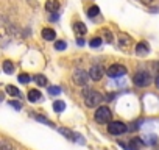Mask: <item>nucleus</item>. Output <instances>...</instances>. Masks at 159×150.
Returning <instances> with one entry per match:
<instances>
[{
  "instance_id": "39448f33",
  "label": "nucleus",
  "mask_w": 159,
  "mask_h": 150,
  "mask_svg": "<svg viewBox=\"0 0 159 150\" xmlns=\"http://www.w3.org/2000/svg\"><path fill=\"white\" fill-rule=\"evenodd\" d=\"M129 128L123 124V122H119V120H112L109 125H108V131L111 134H123L125 131H128Z\"/></svg>"
},
{
  "instance_id": "b1692460",
  "label": "nucleus",
  "mask_w": 159,
  "mask_h": 150,
  "mask_svg": "<svg viewBox=\"0 0 159 150\" xmlns=\"http://www.w3.org/2000/svg\"><path fill=\"white\" fill-rule=\"evenodd\" d=\"M10 105H11V106H14L16 110H20V108H22V106H20V103H17V102H14V100H11V102H10Z\"/></svg>"
},
{
  "instance_id": "f8f14e48",
  "label": "nucleus",
  "mask_w": 159,
  "mask_h": 150,
  "mask_svg": "<svg viewBox=\"0 0 159 150\" xmlns=\"http://www.w3.org/2000/svg\"><path fill=\"white\" fill-rule=\"evenodd\" d=\"M3 72L5 73H13L14 72V69H16V66L13 64V61H10V59H7V61H3Z\"/></svg>"
},
{
  "instance_id": "ddd939ff",
  "label": "nucleus",
  "mask_w": 159,
  "mask_h": 150,
  "mask_svg": "<svg viewBox=\"0 0 159 150\" xmlns=\"http://www.w3.org/2000/svg\"><path fill=\"white\" fill-rule=\"evenodd\" d=\"M73 31H76V33H80V35H84V33L88 31V27H86L83 22H76V24H73Z\"/></svg>"
},
{
  "instance_id": "a211bd4d",
  "label": "nucleus",
  "mask_w": 159,
  "mask_h": 150,
  "mask_svg": "<svg viewBox=\"0 0 159 150\" xmlns=\"http://www.w3.org/2000/svg\"><path fill=\"white\" fill-rule=\"evenodd\" d=\"M143 142L153 145V144L157 142V136H156V134H147V136H143Z\"/></svg>"
},
{
  "instance_id": "9b49d317",
  "label": "nucleus",
  "mask_w": 159,
  "mask_h": 150,
  "mask_svg": "<svg viewBox=\"0 0 159 150\" xmlns=\"http://www.w3.org/2000/svg\"><path fill=\"white\" fill-rule=\"evenodd\" d=\"M136 53L140 55V56H145V55L148 53V45H147L145 42H139V44L136 45Z\"/></svg>"
},
{
  "instance_id": "0eeeda50",
  "label": "nucleus",
  "mask_w": 159,
  "mask_h": 150,
  "mask_svg": "<svg viewBox=\"0 0 159 150\" xmlns=\"http://www.w3.org/2000/svg\"><path fill=\"white\" fill-rule=\"evenodd\" d=\"M89 77H91V80H94V82H100V80L103 78V67H102L100 64H94V66L89 69Z\"/></svg>"
},
{
  "instance_id": "f3484780",
  "label": "nucleus",
  "mask_w": 159,
  "mask_h": 150,
  "mask_svg": "<svg viewBox=\"0 0 159 150\" xmlns=\"http://www.w3.org/2000/svg\"><path fill=\"white\" fill-rule=\"evenodd\" d=\"M7 92H8L11 97H17V96H20L19 89H17L16 86H13V85H8V86H7Z\"/></svg>"
},
{
  "instance_id": "2eb2a0df",
  "label": "nucleus",
  "mask_w": 159,
  "mask_h": 150,
  "mask_svg": "<svg viewBox=\"0 0 159 150\" xmlns=\"http://www.w3.org/2000/svg\"><path fill=\"white\" fill-rule=\"evenodd\" d=\"M34 82H36V85L38 86H47V77L45 75H42V73H39V75H36L34 77Z\"/></svg>"
},
{
  "instance_id": "412c9836",
  "label": "nucleus",
  "mask_w": 159,
  "mask_h": 150,
  "mask_svg": "<svg viewBox=\"0 0 159 150\" xmlns=\"http://www.w3.org/2000/svg\"><path fill=\"white\" fill-rule=\"evenodd\" d=\"M66 47H67V42H66V41H56V42H55V49L59 50V52L66 50Z\"/></svg>"
},
{
  "instance_id": "aec40b11",
  "label": "nucleus",
  "mask_w": 159,
  "mask_h": 150,
  "mask_svg": "<svg viewBox=\"0 0 159 150\" xmlns=\"http://www.w3.org/2000/svg\"><path fill=\"white\" fill-rule=\"evenodd\" d=\"M30 80H31V77H30L28 73H25V72L19 75V82H20L22 85H27V83H30Z\"/></svg>"
},
{
  "instance_id": "1a4fd4ad",
  "label": "nucleus",
  "mask_w": 159,
  "mask_h": 150,
  "mask_svg": "<svg viewBox=\"0 0 159 150\" xmlns=\"http://www.w3.org/2000/svg\"><path fill=\"white\" fill-rule=\"evenodd\" d=\"M42 38H44L45 41H55L56 33H55V30H52V28H44V30H42Z\"/></svg>"
},
{
  "instance_id": "f03ea898",
  "label": "nucleus",
  "mask_w": 159,
  "mask_h": 150,
  "mask_svg": "<svg viewBox=\"0 0 159 150\" xmlns=\"http://www.w3.org/2000/svg\"><path fill=\"white\" fill-rule=\"evenodd\" d=\"M111 117H112V113L108 106H98L94 113V119L98 124H111Z\"/></svg>"
},
{
  "instance_id": "4468645a",
  "label": "nucleus",
  "mask_w": 159,
  "mask_h": 150,
  "mask_svg": "<svg viewBox=\"0 0 159 150\" xmlns=\"http://www.w3.org/2000/svg\"><path fill=\"white\" fill-rule=\"evenodd\" d=\"M33 117H34L38 122H42V124H45V125H48V127H55V125H53V122H52L50 119H47L45 116H41V114H33Z\"/></svg>"
},
{
  "instance_id": "6ab92c4d",
  "label": "nucleus",
  "mask_w": 159,
  "mask_h": 150,
  "mask_svg": "<svg viewBox=\"0 0 159 150\" xmlns=\"http://www.w3.org/2000/svg\"><path fill=\"white\" fill-rule=\"evenodd\" d=\"M98 13H100V8H98L97 5H94V7H91V8L88 10V16H89V17H95Z\"/></svg>"
},
{
  "instance_id": "4be33fe9",
  "label": "nucleus",
  "mask_w": 159,
  "mask_h": 150,
  "mask_svg": "<svg viewBox=\"0 0 159 150\" xmlns=\"http://www.w3.org/2000/svg\"><path fill=\"white\" fill-rule=\"evenodd\" d=\"M102 42H103V41H102V38H92V39H91V42H89V45H91V47H100V45H102Z\"/></svg>"
},
{
  "instance_id": "7ed1b4c3",
  "label": "nucleus",
  "mask_w": 159,
  "mask_h": 150,
  "mask_svg": "<svg viewBox=\"0 0 159 150\" xmlns=\"http://www.w3.org/2000/svg\"><path fill=\"white\" fill-rule=\"evenodd\" d=\"M133 82H134L136 86L143 88V86H148V85L151 83V77H150V73H148V72H145V70H139V72H136V75L133 77Z\"/></svg>"
},
{
  "instance_id": "423d86ee",
  "label": "nucleus",
  "mask_w": 159,
  "mask_h": 150,
  "mask_svg": "<svg viewBox=\"0 0 159 150\" xmlns=\"http://www.w3.org/2000/svg\"><path fill=\"white\" fill-rule=\"evenodd\" d=\"M88 78H91L89 73H88L86 70H83V69H76V70L73 72V82H75L76 85H80V86H84V85L88 83Z\"/></svg>"
},
{
  "instance_id": "9d476101",
  "label": "nucleus",
  "mask_w": 159,
  "mask_h": 150,
  "mask_svg": "<svg viewBox=\"0 0 159 150\" xmlns=\"http://www.w3.org/2000/svg\"><path fill=\"white\" fill-rule=\"evenodd\" d=\"M42 99V94L38 91V89H31L30 92H28V100L31 102V103H34V102H38V100H41Z\"/></svg>"
},
{
  "instance_id": "bb28decb",
  "label": "nucleus",
  "mask_w": 159,
  "mask_h": 150,
  "mask_svg": "<svg viewBox=\"0 0 159 150\" xmlns=\"http://www.w3.org/2000/svg\"><path fill=\"white\" fill-rule=\"evenodd\" d=\"M156 86L159 88V75H157V78H156Z\"/></svg>"
},
{
  "instance_id": "6e6552de",
  "label": "nucleus",
  "mask_w": 159,
  "mask_h": 150,
  "mask_svg": "<svg viewBox=\"0 0 159 150\" xmlns=\"http://www.w3.org/2000/svg\"><path fill=\"white\" fill-rule=\"evenodd\" d=\"M45 10L52 14V13H56L59 10V3H58V0H48V2L45 3Z\"/></svg>"
},
{
  "instance_id": "393cba45",
  "label": "nucleus",
  "mask_w": 159,
  "mask_h": 150,
  "mask_svg": "<svg viewBox=\"0 0 159 150\" xmlns=\"http://www.w3.org/2000/svg\"><path fill=\"white\" fill-rule=\"evenodd\" d=\"M56 19H58V14L56 13H52L50 14V21H56Z\"/></svg>"
},
{
  "instance_id": "5701e85b",
  "label": "nucleus",
  "mask_w": 159,
  "mask_h": 150,
  "mask_svg": "<svg viewBox=\"0 0 159 150\" xmlns=\"http://www.w3.org/2000/svg\"><path fill=\"white\" fill-rule=\"evenodd\" d=\"M48 92H50L52 96H58V94L61 92V88H59V86H50V88H48Z\"/></svg>"
},
{
  "instance_id": "f257e3e1",
  "label": "nucleus",
  "mask_w": 159,
  "mask_h": 150,
  "mask_svg": "<svg viewBox=\"0 0 159 150\" xmlns=\"http://www.w3.org/2000/svg\"><path fill=\"white\" fill-rule=\"evenodd\" d=\"M83 97H84V103L86 106L89 108H97L100 105V102L103 100V96L97 91H92L89 88H84L83 89Z\"/></svg>"
},
{
  "instance_id": "a878e982",
  "label": "nucleus",
  "mask_w": 159,
  "mask_h": 150,
  "mask_svg": "<svg viewBox=\"0 0 159 150\" xmlns=\"http://www.w3.org/2000/svg\"><path fill=\"white\" fill-rule=\"evenodd\" d=\"M114 97H116L114 94H108V96H106V99H108L106 102H112V99H114Z\"/></svg>"
},
{
  "instance_id": "20e7f679",
  "label": "nucleus",
  "mask_w": 159,
  "mask_h": 150,
  "mask_svg": "<svg viewBox=\"0 0 159 150\" xmlns=\"http://www.w3.org/2000/svg\"><path fill=\"white\" fill-rule=\"evenodd\" d=\"M106 75L111 77V78H120V77H123V75H126V67L122 66V64H112V66L108 67Z\"/></svg>"
},
{
  "instance_id": "dca6fc26",
  "label": "nucleus",
  "mask_w": 159,
  "mask_h": 150,
  "mask_svg": "<svg viewBox=\"0 0 159 150\" xmlns=\"http://www.w3.org/2000/svg\"><path fill=\"white\" fill-rule=\"evenodd\" d=\"M53 110H55L56 113H62V111L66 110V103H64L62 100H56V102L53 103Z\"/></svg>"
}]
</instances>
